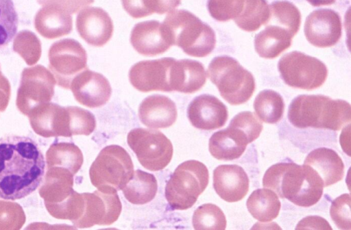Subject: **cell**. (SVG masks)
Segmentation results:
<instances>
[{"instance_id":"cell-34","label":"cell","mask_w":351,"mask_h":230,"mask_svg":"<svg viewBox=\"0 0 351 230\" xmlns=\"http://www.w3.org/2000/svg\"><path fill=\"white\" fill-rule=\"evenodd\" d=\"M14 51L28 66H32L36 65L42 57V43L32 31H22L14 39Z\"/></svg>"},{"instance_id":"cell-20","label":"cell","mask_w":351,"mask_h":230,"mask_svg":"<svg viewBox=\"0 0 351 230\" xmlns=\"http://www.w3.org/2000/svg\"><path fill=\"white\" fill-rule=\"evenodd\" d=\"M187 115L194 127L206 131L223 127L228 119L226 105L209 94L195 98L189 105Z\"/></svg>"},{"instance_id":"cell-7","label":"cell","mask_w":351,"mask_h":230,"mask_svg":"<svg viewBox=\"0 0 351 230\" xmlns=\"http://www.w3.org/2000/svg\"><path fill=\"white\" fill-rule=\"evenodd\" d=\"M134 172V164L128 151L119 145L105 147L90 169V177L99 190H122Z\"/></svg>"},{"instance_id":"cell-8","label":"cell","mask_w":351,"mask_h":230,"mask_svg":"<svg viewBox=\"0 0 351 230\" xmlns=\"http://www.w3.org/2000/svg\"><path fill=\"white\" fill-rule=\"evenodd\" d=\"M208 10L219 22L233 20L242 30L254 32L265 25L269 17L266 0H208Z\"/></svg>"},{"instance_id":"cell-32","label":"cell","mask_w":351,"mask_h":230,"mask_svg":"<svg viewBox=\"0 0 351 230\" xmlns=\"http://www.w3.org/2000/svg\"><path fill=\"white\" fill-rule=\"evenodd\" d=\"M254 108L257 117L268 124L281 120L285 112V103L278 92L267 90L261 92L255 99Z\"/></svg>"},{"instance_id":"cell-11","label":"cell","mask_w":351,"mask_h":230,"mask_svg":"<svg viewBox=\"0 0 351 230\" xmlns=\"http://www.w3.org/2000/svg\"><path fill=\"white\" fill-rule=\"evenodd\" d=\"M51 72L57 84L70 89L73 80L88 69V55L82 45L73 39H64L55 42L49 52Z\"/></svg>"},{"instance_id":"cell-26","label":"cell","mask_w":351,"mask_h":230,"mask_svg":"<svg viewBox=\"0 0 351 230\" xmlns=\"http://www.w3.org/2000/svg\"><path fill=\"white\" fill-rule=\"evenodd\" d=\"M248 144L244 133L228 126L226 129L219 131L211 136L209 151L219 160H234L243 154Z\"/></svg>"},{"instance_id":"cell-29","label":"cell","mask_w":351,"mask_h":230,"mask_svg":"<svg viewBox=\"0 0 351 230\" xmlns=\"http://www.w3.org/2000/svg\"><path fill=\"white\" fill-rule=\"evenodd\" d=\"M246 205L251 215L263 222L275 219L281 208V203L276 193L269 188L254 190L249 196Z\"/></svg>"},{"instance_id":"cell-10","label":"cell","mask_w":351,"mask_h":230,"mask_svg":"<svg viewBox=\"0 0 351 230\" xmlns=\"http://www.w3.org/2000/svg\"><path fill=\"white\" fill-rule=\"evenodd\" d=\"M128 142L141 165L151 171H160L171 162L173 146L161 131L138 128L128 136Z\"/></svg>"},{"instance_id":"cell-15","label":"cell","mask_w":351,"mask_h":230,"mask_svg":"<svg viewBox=\"0 0 351 230\" xmlns=\"http://www.w3.org/2000/svg\"><path fill=\"white\" fill-rule=\"evenodd\" d=\"M173 58L148 60L134 65L129 74L132 85L144 93L160 91L171 92Z\"/></svg>"},{"instance_id":"cell-22","label":"cell","mask_w":351,"mask_h":230,"mask_svg":"<svg viewBox=\"0 0 351 230\" xmlns=\"http://www.w3.org/2000/svg\"><path fill=\"white\" fill-rule=\"evenodd\" d=\"M130 42L139 54L146 57L162 55L172 47L162 24L156 21L137 24L132 31Z\"/></svg>"},{"instance_id":"cell-5","label":"cell","mask_w":351,"mask_h":230,"mask_svg":"<svg viewBox=\"0 0 351 230\" xmlns=\"http://www.w3.org/2000/svg\"><path fill=\"white\" fill-rule=\"evenodd\" d=\"M207 73L221 97L232 105L245 103L255 91L254 76L232 58H215L210 64Z\"/></svg>"},{"instance_id":"cell-42","label":"cell","mask_w":351,"mask_h":230,"mask_svg":"<svg viewBox=\"0 0 351 230\" xmlns=\"http://www.w3.org/2000/svg\"><path fill=\"white\" fill-rule=\"evenodd\" d=\"M182 0H157V14L170 13L178 8Z\"/></svg>"},{"instance_id":"cell-6","label":"cell","mask_w":351,"mask_h":230,"mask_svg":"<svg viewBox=\"0 0 351 230\" xmlns=\"http://www.w3.org/2000/svg\"><path fill=\"white\" fill-rule=\"evenodd\" d=\"M209 182L205 164L196 160L183 162L167 183L165 196L173 209L186 210L197 202Z\"/></svg>"},{"instance_id":"cell-17","label":"cell","mask_w":351,"mask_h":230,"mask_svg":"<svg viewBox=\"0 0 351 230\" xmlns=\"http://www.w3.org/2000/svg\"><path fill=\"white\" fill-rule=\"evenodd\" d=\"M341 21L331 10H319L306 18L304 34L308 42L317 48L335 46L341 37Z\"/></svg>"},{"instance_id":"cell-24","label":"cell","mask_w":351,"mask_h":230,"mask_svg":"<svg viewBox=\"0 0 351 230\" xmlns=\"http://www.w3.org/2000/svg\"><path fill=\"white\" fill-rule=\"evenodd\" d=\"M138 115L141 123L151 129H165L171 127L177 120L176 103L162 95L148 97L141 103Z\"/></svg>"},{"instance_id":"cell-35","label":"cell","mask_w":351,"mask_h":230,"mask_svg":"<svg viewBox=\"0 0 351 230\" xmlns=\"http://www.w3.org/2000/svg\"><path fill=\"white\" fill-rule=\"evenodd\" d=\"M19 15L13 0H0V49L7 47L18 32Z\"/></svg>"},{"instance_id":"cell-1","label":"cell","mask_w":351,"mask_h":230,"mask_svg":"<svg viewBox=\"0 0 351 230\" xmlns=\"http://www.w3.org/2000/svg\"><path fill=\"white\" fill-rule=\"evenodd\" d=\"M46 163L38 144L28 137L0 138V198L15 201L36 191Z\"/></svg>"},{"instance_id":"cell-25","label":"cell","mask_w":351,"mask_h":230,"mask_svg":"<svg viewBox=\"0 0 351 230\" xmlns=\"http://www.w3.org/2000/svg\"><path fill=\"white\" fill-rule=\"evenodd\" d=\"M304 164L317 172L324 188L340 181L344 175V164L341 158L330 149L313 150L307 155Z\"/></svg>"},{"instance_id":"cell-2","label":"cell","mask_w":351,"mask_h":230,"mask_svg":"<svg viewBox=\"0 0 351 230\" xmlns=\"http://www.w3.org/2000/svg\"><path fill=\"white\" fill-rule=\"evenodd\" d=\"M263 186L274 190L280 198L304 207L315 205L324 188L322 179L311 167L293 162H281L268 168Z\"/></svg>"},{"instance_id":"cell-13","label":"cell","mask_w":351,"mask_h":230,"mask_svg":"<svg viewBox=\"0 0 351 230\" xmlns=\"http://www.w3.org/2000/svg\"><path fill=\"white\" fill-rule=\"evenodd\" d=\"M29 117L34 131L44 138L77 136L75 107L49 102L35 107Z\"/></svg>"},{"instance_id":"cell-3","label":"cell","mask_w":351,"mask_h":230,"mask_svg":"<svg viewBox=\"0 0 351 230\" xmlns=\"http://www.w3.org/2000/svg\"><path fill=\"white\" fill-rule=\"evenodd\" d=\"M288 118L299 129L339 131L350 123L351 108L343 100H333L323 95H300L291 103Z\"/></svg>"},{"instance_id":"cell-18","label":"cell","mask_w":351,"mask_h":230,"mask_svg":"<svg viewBox=\"0 0 351 230\" xmlns=\"http://www.w3.org/2000/svg\"><path fill=\"white\" fill-rule=\"evenodd\" d=\"M70 89L77 101L89 108L105 105L112 92L109 81L101 74L88 68L73 80Z\"/></svg>"},{"instance_id":"cell-27","label":"cell","mask_w":351,"mask_h":230,"mask_svg":"<svg viewBox=\"0 0 351 230\" xmlns=\"http://www.w3.org/2000/svg\"><path fill=\"white\" fill-rule=\"evenodd\" d=\"M293 38L284 29L267 25L265 30L256 36L254 48L261 58L274 59L291 46Z\"/></svg>"},{"instance_id":"cell-41","label":"cell","mask_w":351,"mask_h":230,"mask_svg":"<svg viewBox=\"0 0 351 230\" xmlns=\"http://www.w3.org/2000/svg\"><path fill=\"white\" fill-rule=\"evenodd\" d=\"M295 229H332L326 219L319 216H308L304 218L299 222Z\"/></svg>"},{"instance_id":"cell-30","label":"cell","mask_w":351,"mask_h":230,"mask_svg":"<svg viewBox=\"0 0 351 230\" xmlns=\"http://www.w3.org/2000/svg\"><path fill=\"white\" fill-rule=\"evenodd\" d=\"M47 168H63L75 175L84 164V155L80 149L73 143H55L47 152Z\"/></svg>"},{"instance_id":"cell-23","label":"cell","mask_w":351,"mask_h":230,"mask_svg":"<svg viewBox=\"0 0 351 230\" xmlns=\"http://www.w3.org/2000/svg\"><path fill=\"white\" fill-rule=\"evenodd\" d=\"M34 25L43 37L55 40L71 34L73 21L68 10L56 4H48L37 13Z\"/></svg>"},{"instance_id":"cell-9","label":"cell","mask_w":351,"mask_h":230,"mask_svg":"<svg viewBox=\"0 0 351 230\" xmlns=\"http://www.w3.org/2000/svg\"><path fill=\"white\" fill-rule=\"evenodd\" d=\"M278 68L287 85L305 90L320 88L328 77V69L324 63L297 51L285 55L280 60Z\"/></svg>"},{"instance_id":"cell-37","label":"cell","mask_w":351,"mask_h":230,"mask_svg":"<svg viewBox=\"0 0 351 230\" xmlns=\"http://www.w3.org/2000/svg\"><path fill=\"white\" fill-rule=\"evenodd\" d=\"M229 126L244 133L249 143H252L260 136L263 128L262 122L250 112L238 114L232 118Z\"/></svg>"},{"instance_id":"cell-12","label":"cell","mask_w":351,"mask_h":230,"mask_svg":"<svg viewBox=\"0 0 351 230\" xmlns=\"http://www.w3.org/2000/svg\"><path fill=\"white\" fill-rule=\"evenodd\" d=\"M56 84L53 73L42 65L25 68L16 100L19 111L29 116L35 107L51 102Z\"/></svg>"},{"instance_id":"cell-4","label":"cell","mask_w":351,"mask_h":230,"mask_svg":"<svg viewBox=\"0 0 351 230\" xmlns=\"http://www.w3.org/2000/svg\"><path fill=\"white\" fill-rule=\"evenodd\" d=\"M162 25L171 45L181 48L189 56L205 58L215 49V31L188 11L169 13Z\"/></svg>"},{"instance_id":"cell-43","label":"cell","mask_w":351,"mask_h":230,"mask_svg":"<svg viewBox=\"0 0 351 230\" xmlns=\"http://www.w3.org/2000/svg\"><path fill=\"white\" fill-rule=\"evenodd\" d=\"M313 7L328 6L334 4L336 0H306Z\"/></svg>"},{"instance_id":"cell-19","label":"cell","mask_w":351,"mask_h":230,"mask_svg":"<svg viewBox=\"0 0 351 230\" xmlns=\"http://www.w3.org/2000/svg\"><path fill=\"white\" fill-rule=\"evenodd\" d=\"M80 37L88 44L102 47L111 40L114 25L109 14L101 8H88L80 12L76 21Z\"/></svg>"},{"instance_id":"cell-39","label":"cell","mask_w":351,"mask_h":230,"mask_svg":"<svg viewBox=\"0 0 351 230\" xmlns=\"http://www.w3.org/2000/svg\"><path fill=\"white\" fill-rule=\"evenodd\" d=\"M121 2L125 12L135 19L156 13V0H121Z\"/></svg>"},{"instance_id":"cell-14","label":"cell","mask_w":351,"mask_h":230,"mask_svg":"<svg viewBox=\"0 0 351 230\" xmlns=\"http://www.w3.org/2000/svg\"><path fill=\"white\" fill-rule=\"evenodd\" d=\"M81 216L74 225L78 228H88L95 225H110L116 222L122 212V203L117 192L96 190L83 193Z\"/></svg>"},{"instance_id":"cell-33","label":"cell","mask_w":351,"mask_h":230,"mask_svg":"<svg viewBox=\"0 0 351 230\" xmlns=\"http://www.w3.org/2000/svg\"><path fill=\"white\" fill-rule=\"evenodd\" d=\"M193 225L197 230H224L227 220L219 207L213 203H206L195 211Z\"/></svg>"},{"instance_id":"cell-38","label":"cell","mask_w":351,"mask_h":230,"mask_svg":"<svg viewBox=\"0 0 351 230\" xmlns=\"http://www.w3.org/2000/svg\"><path fill=\"white\" fill-rule=\"evenodd\" d=\"M330 214L339 229H350V194H343L335 199L332 202Z\"/></svg>"},{"instance_id":"cell-28","label":"cell","mask_w":351,"mask_h":230,"mask_svg":"<svg viewBox=\"0 0 351 230\" xmlns=\"http://www.w3.org/2000/svg\"><path fill=\"white\" fill-rule=\"evenodd\" d=\"M122 190L131 203L145 205L156 196L158 181L154 175L137 170Z\"/></svg>"},{"instance_id":"cell-36","label":"cell","mask_w":351,"mask_h":230,"mask_svg":"<svg viewBox=\"0 0 351 230\" xmlns=\"http://www.w3.org/2000/svg\"><path fill=\"white\" fill-rule=\"evenodd\" d=\"M26 222V214L18 203L0 200V230H19Z\"/></svg>"},{"instance_id":"cell-16","label":"cell","mask_w":351,"mask_h":230,"mask_svg":"<svg viewBox=\"0 0 351 230\" xmlns=\"http://www.w3.org/2000/svg\"><path fill=\"white\" fill-rule=\"evenodd\" d=\"M73 186L74 175L70 170L60 167L47 168L40 194L45 200L48 212L54 218H60L62 212L75 192Z\"/></svg>"},{"instance_id":"cell-44","label":"cell","mask_w":351,"mask_h":230,"mask_svg":"<svg viewBox=\"0 0 351 230\" xmlns=\"http://www.w3.org/2000/svg\"><path fill=\"white\" fill-rule=\"evenodd\" d=\"M3 74H2V72H1V70H0V79H1V77H3Z\"/></svg>"},{"instance_id":"cell-40","label":"cell","mask_w":351,"mask_h":230,"mask_svg":"<svg viewBox=\"0 0 351 230\" xmlns=\"http://www.w3.org/2000/svg\"><path fill=\"white\" fill-rule=\"evenodd\" d=\"M40 5L56 4L74 14L95 3V0H38Z\"/></svg>"},{"instance_id":"cell-31","label":"cell","mask_w":351,"mask_h":230,"mask_svg":"<svg viewBox=\"0 0 351 230\" xmlns=\"http://www.w3.org/2000/svg\"><path fill=\"white\" fill-rule=\"evenodd\" d=\"M301 25V14L298 9L288 1H276L269 6V17L265 25L284 29L293 37Z\"/></svg>"},{"instance_id":"cell-21","label":"cell","mask_w":351,"mask_h":230,"mask_svg":"<svg viewBox=\"0 0 351 230\" xmlns=\"http://www.w3.org/2000/svg\"><path fill=\"white\" fill-rule=\"evenodd\" d=\"M213 187L223 200L229 203L237 202L247 195L250 179L240 166L221 165L213 172Z\"/></svg>"}]
</instances>
